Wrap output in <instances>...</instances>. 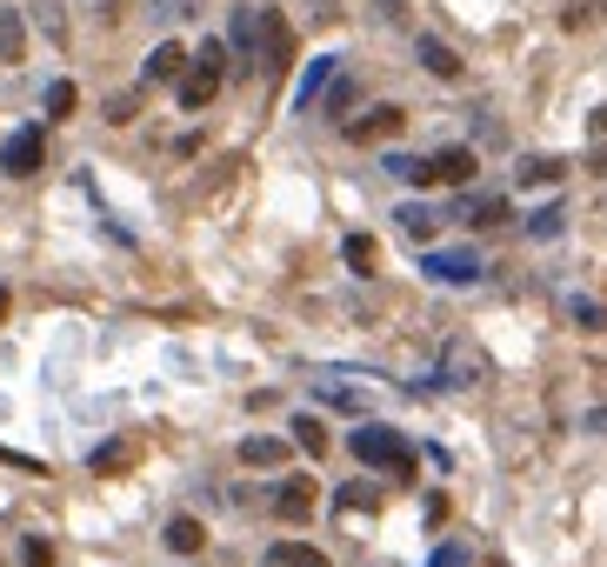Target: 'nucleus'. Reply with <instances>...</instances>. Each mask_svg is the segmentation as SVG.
I'll return each instance as SVG.
<instances>
[{
  "instance_id": "a211bd4d",
  "label": "nucleus",
  "mask_w": 607,
  "mask_h": 567,
  "mask_svg": "<svg viewBox=\"0 0 607 567\" xmlns=\"http://www.w3.org/2000/svg\"><path fill=\"white\" fill-rule=\"evenodd\" d=\"M267 567H327V555L307 548V541H281V548L267 555Z\"/></svg>"
},
{
  "instance_id": "9b49d317",
  "label": "nucleus",
  "mask_w": 607,
  "mask_h": 567,
  "mask_svg": "<svg viewBox=\"0 0 607 567\" xmlns=\"http://www.w3.org/2000/svg\"><path fill=\"white\" fill-rule=\"evenodd\" d=\"M421 67H428L434 80H461V53H454L448 40H434V33H421Z\"/></svg>"
},
{
  "instance_id": "4468645a",
  "label": "nucleus",
  "mask_w": 607,
  "mask_h": 567,
  "mask_svg": "<svg viewBox=\"0 0 607 567\" xmlns=\"http://www.w3.org/2000/svg\"><path fill=\"white\" fill-rule=\"evenodd\" d=\"M561 174H568V160H548V154H535V160H521V167H515V180H521V187H555Z\"/></svg>"
},
{
  "instance_id": "423d86ee",
  "label": "nucleus",
  "mask_w": 607,
  "mask_h": 567,
  "mask_svg": "<svg viewBox=\"0 0 607 567\" xmlns=\"http://www.w3.org/2000/svg\"><path fill=\"white\" fill-rule=\"evenodd\" d=\"M401 127H408V107L381 100V107H368V114H354V120H347V140H354V147H374V140H394Z\"/></svg>"
},
{
  "instance_id": "dca6fc26",
  "label": "nucleus",
  "mask_w": 607,
  "mask_h": 567,
  "mask_svg": "<svg viewBox=\"0 0 607 567\" xmlns=\"http://www.w3.org/2000/svg\"><path fill=\"white\" fill-rule=\"evenodd\" d=\"M394 221H401L408 241H434V234H441V214H434V207H401Z\"/></svg>"
},
{
  "instance_id": "1a4fd4ad",
  "label": "nucleus",
  "mask_w": 607,
  "mask_h": 567,
  "mask_svg": "<svg viewBox=\"0 0 607 567\" xmlns=\"http://www.w3.org/2000/svg\"><path fill=\"white\" fill-rule=\"evenodd\" d=\"M274 515H281V521H307V515H314V481H307V475L281 481V495H274Z\"/></svg>"
},
{
  "instance_id": "473e14b6",
  "label": "nucleus",
  "mask_w": 607,
  "mask_h": 567,
  "mask_svg": "<svg viewBox=\"0 0 607 567\" xmlns=\"http://www.w3.org/2000/svg\"><path fill=\"white\" fill-rule=\"evenodd\" d=\"M588 140H601V147H607V107H595V114H588Z\"/></svg>"
},
{
  "instance_id": "5701e85b",
  "label": "nucleus",
  "mask_w": 607,
  "mask_h": 567,
  "mask_svg": "<svg viewBox=\"0 0 607 567\" xmlns=\"http://www.w3.org/2000/svg\"><path fill=\"white\" fill-rule=\"evenodd\" d=\"M354 100H361V87H354V80H327V114H334V120H341Z\"/></svg>"
},
{
  "instance_id": "9d476101",
  "label": "nucleus",
  "mask_w": 607,
  "mask_h": 567,
  "mask_svg": "<svg viewBox=\"0 0 607 567\" xmlns=\"http://www.w3.org/2000/svg\"><path fill=\"white\" fill-rule=\"evenodd\" d=\"M187 60H194V53H187L180 40H160V47L147 53V80H180V74H187Z\"/></svg>"
},
{
  "instance_id": "f257e3e1",
  "label": "nucleus",
  "mask_w": 607,
  "mask_h": 567,
  "mask_svg": "<svg viewBox=\"0 0 607 567\" xmlns=\"http://www.w3.org/2000/svg\"><path fill=\"white\" fill-rule=\"evenodd\" d=\"M388 174H401V180H414V187H468V180H474V154H468V147H441V154H428V160L394 154Z\"/></svg>"
},
{
  "instance_id": "6e6552de",
  "label": "nucleus",
  "mask_w": 607,
  "mask_h": 567,
  "mask_svg": "<svg viewBox=\"0 0 607 567\" xmlns=\"http://www.w3.org/2000/svg\"><path fill=\"white\" fill-rule=\"evenodd\" d=\"M481 374H488V354L474 341H454L441 354V388H481Z\"/></svg>"
},
{
  "instance_id": "72a5a7b5",
  "label": "nucleus",
  "mask_w": 607,
  "mask_h": 567,
  "mask_svg": "<svg viewBox=\"0 0 607 567\" xmlns=\"http://www.w3.org/2000/svg\"><path fill=\"white\" fill-rule=\"evenodd\" d=\"M461 561H468L461 548H441V555H434V567H461Z\"/></svg>"
},
{
  "instance_id": "f704fd0d",
  "label": "nucleus",
  "mask_w": 607,
  "mask_h": 567,
  "mask_svg": "<svg viewBox=\"0 0 607 567\" xmlns=\"http://www.w3.org/2000/svg\"><path fill=\"white\" fill-rule=\"evenodd\" d=\"M0 321H7V287H0Z\"/></svg>"
},
{
  "instance_id": "4be33fe9",
  "label": "nucleus",
  "mask_w": 607,
  "mask_h": 567,
  "mask_svg": "<svg viewBox=\"0 0 607 567\" xmlns=\"http://www.w3.org/2000/svg\"><path fill=\"white\" fill-rule=\"evenodd\" d=\"M134 461V448L127 441H107V448H94V475H120Z\"/></svg>"
},
{
  "instance_id": "aec40b11",
  "label": "nucleus",
  "mask_w": 607,
  "mask_h": 567,
  "mask_svg": "<svg viewBox=\"0 0 607 567\" xmlns=\"http://www.w3.org/2000/svg\"><path fill=\"white\" fill-rule=\"evenodd\" d=\"M294 448H301V454H327V428H321L314 414H301V421H294Z\"/></svg>"
},
{
  "instance_id": "0eeeda50",
  "label": "nucleus",
  "mask_w": 607,
  "mask_h": 567,
  "mask_svg": "<svg viewBox=\"0 0 607 567\" xmlns=\"http://www.w3.org/2000/svg\"><path fill=\"white\" fill-rule=\"evenodd\" d=\"M421 274L441 281V287H468V281H481V254L474 247H448V254H428Z\"/></svg>"
},
{
  "instance_id": "393cba45",
  "label": "nucleus",
  "mask_w": 607,
  "mask_h": 567,
  "mask_svg": "<svg viewBox=\"0 0 607 567\" xmlns=\"http://www.w3.org/2000/svg\"><path fill=\"white\" fill-rule=\"evenodd\" d=\"M47 114H53V120L74 114V80H53V87H47Z\"/></svg>"
},
{
  "instance_id": "c85d7f7f",
  "label": "nucleus",
  "mask_w": 607,
  "mask_h": 567,
  "mask_svg": "<svg viewBox=\"0 0 607 567\" xmlns=\"http://www.w3.org/2000/svg\"><path fill=\"white\" fill-rule=\"evenodd\" d=\"M20 567H53V541H27L20 548Z\"/></svg>"
},
{
  "instance_id": "f03ea898",
  "label": "nucleus",
  "mask_w": 607,
  "mask_h": 567,
  "mask_svg": "<svg viewBox=\"0 0 607 567\" xmlns=\"http://www.w3.org/2000/svg\"><path fill=\"white\" fill-rule=\"evenodd\" d=\"M347 448L368 461V468H381V475H394V481H408L414 475V448L394 434V428H381V421H368V428H354L347 434Z\"/></svg>"
},
{
  "instance_id": "f3484780",
  "label": "nucleus",
  "mask_w": 607,
  "mask_h": 567,
  "mask_svg": "<svg viewBox=\"0 0 607 567\" xmlns=\"http://www.w3.org/2000/svg\"><path fill=\"white\" fill-rule=\"evenodd\" d=\"M27 53V27H20V7H0V60H20Z\"/></svg>"
},
{
  "instance_id": "7ed1b4c3",
  "label": "nucleus",
  "mask_w": 607,
  "mask_h": 567,
  "mask_svg": "<svg viewBox=\"0 0 607 567\" xmlns=\"http://www.w3.org/2000/svg\"><path fill=\"white\" fill-rule=\"evenodd\" d=\"M221 80H227V47H221V40H207V47L187 60V74L174 80V94H180V107H187V114H200V107L221 94Z\"/></svg>"
},
{
  "instance_id": "39448f33",
  "label": "nucleus",
  "mask_w": 607,
  "mask_h": 567,
  "mask_svg": "<svg viewBox=\"0 0 607 567\" xmlns=\"http://www.w3.org/2000/svg\"><path fill=\"white\" fill-rule=\"evenodd\" d=\"M40 167H47V134H40V127H20V134L0 140V174L27 180V174H40Z\"/></svg>"
},
{
  "instance_id": "a878e982",
  "label": "nucleus",
  "mask_w": 607,
  "mask_h": 567,
  "mask_svg": "<svg viewBox=\"0 0 607 567\" xmlns=\"http://www.w3.org/2000/svg\"><path fill=\"white\" fill-rule=\"evenodd\" d=\"M561 221H568L561 207H541V214L528 221V234H535V241H555V234H561Z\"/></svg>"
},
{
  "instance_id": "ddd939ff",
  "label": "nucleus",
  "mask_w": 607,
  "mask_h": 567,
  "mask_svg": "<svg viewBox=\"0 0 607 567\" xmlns=\"http://www.w3.org/2000/svg\"><path fill=\"white\" fill-rule=\"evenodd\" d=\"M241 461H247V468H281V461H287V441H281V434H247V441H241Z\"/></svg>"
},
{
  "instance_id": "c756f323",
  "label": "nucleus",
  "mask_w": 607,
  "mask_h": 567,
  "mask_svg": "<svg viewBox=\"0 0 607 567\" xmlns=\"http://www.w3.org/2000/svg\"><path fill=\"white\" fill-rule=\"evenodd\" d=\"M341 508H374V488H368V481H347V488H341Z\"/></svg>"
},
{
  "instance_id": "cd10ccee",
  "label": "nucleus",
  "mask_w": 607,
  "mask_h": 567,
  "mask_svg": "<svg viewBox=\"0 0 607 567\" xmlns=\"http://www.w3.org/2000/svg\"><path fill=\"white\" fill-rule=\"evenodd\" d=\"M147 7H154L160 20H194V13H200V0H147Z\"/></svg>"
},
{
  "instance_id": "2eb2a0df",
  "label": "nucleus",
  "mask_w": 607,
  "mask_h": 567,
  "mask_svg": "<svg viewBox=\"0 0 607 567\" xmlns=\"http://www.w3.org/2000/svg\"><path fill=\"white\" fill-rule=\"evenodd\" d=\"M461 221H468V227H501V221H508V201H501V194H481V201L461 207Z\"/></svg>"
},
{
  "instance_id": "20e7f679",
  "label": "nucleus",
  "mask_w": 607,
  "mask_h": 567,
  "mask_svg": "<svg viewBox=\"0 0 607 567\" xmlns=\"http://www.w3.org/2000/svg\"><path fill=\"white\" fill-rule=\"evenodd\" d=\"M254 67L267 80H281L294 67V27L281 20V7H261V40H254Z\"/></svg>"
},
{
  "instance_id": "f8f14e48",
  "label": "nucleus",
  "mask_w": 607,
  "mask_h": 567,
  "mask_svg": "<svg viewBox=\"0 0 607 567\" xmlns=\"http://www.w3.org/2000/svg\"><path fill=\"white\" fill-rule=\"evenodd\" d=\"M160 541H167V555H200V548H207V528H200L194 515H174Z\"/></svg>"
},
{
  "instance_id": "b1692460",
  "label": "nucleus",
  "mask_w": 607,
  "mask_h": 567,
  "mask_svg": "<svg viewBox=\"0 0 607 567\" xmlns=\"http://www.w3.org/2000/svg\"><path fill=\"white\" fill-rule=\"evenodd\" d=\"M33 20H40L53 40H67V13H60V0H33Z\"/></svg>"
},
{
  "instance_id": "2f4dec72",
  "label": "nucleus",
  "mask_w": 607,
  "mask_h": 567,
  "mask_svg": "<svg viewBox=\"0 0 607 567\" xmlns=\"http://www.w3.org/2000/svg\"><path fill=\"white\" fill-rule=\"evenodd\" d=\"M321 401L327 408H361V394H347V388H321Z\"/></svg>"
},
{
  "instance_id": "7c9ffc66",
  "label": "nucleus",
  "mask_w": 607,
  "mask_h": 567,
  "mask_svg": "<svg viewBox=\"0 0 607 567\" xmlns=\"http://www.w3.org/2000/svg\"><path fill=\"white\" fill-rule=\"evenodd\" d=\"M80 7H94V20H107V27L127 13V0H80Z\"/></svg>"
},
{
  "instance_id": "6ab92c4d",
  "label": "nucleus",
  "mask_w": 607,
  "mask_h": 567,
  "mask_svg": "<svg viewBox=\"0 0 607 567\" xmlns=\"http://www.w3.org/2000/svg\"><path fill=\"white\" fill-rule=\"evenodd\" d=\"M341 254H347V267H354V274H374V267H381L374 234H347V247H341Z\"/></svg>"
},
{
  "instance_id": "412c9836",
  "label": "nucleus",
  "mask_w": 607,
  "mask_h": 567,
  "mask_svg": "<svg viewBox=\"0 0 607 567\" xmlns=\"http://www.w3.org/2000/svg\"><path fill=\"white\" fill-rule=\"evenodd\" d=\"M327 80H334V60H314V67H307V80H301V94H294V100H301V107H314V100H321V87H327Z\"/></svg>"
},
{
  "instance_id": "bb28decb",
  "label": "nucleus",
  "mask_w": 607,
  "mask_h": 567,
  "mask_svg": "<svg viewBox=\"0 0 607 567\" xmlns=\"http://www.w3.org/2000/svg\"><path fill=\"white\" fill-rule=\"evenodd\" d=\"M134 114H140V94H114V100H107V120H114V127H127Z\"/></svg>"
}]
</instances>
